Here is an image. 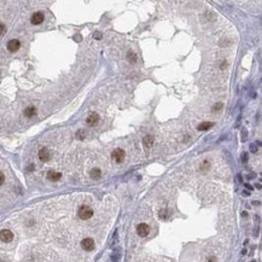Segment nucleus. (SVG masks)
Here are the masks:
<instances>
[{
	"label": "nucleus",
	"mask_w": 262,
	"mask_h": 262,
	"mask_svg": "<svg viewBox=\"0 0 262 262\" xmlns=\"http://www.w3.org/2000/svg\"><path fill=\"white\" fill-rule=\"evenodd\" d=\"M62 178V174L59 172H56V170H48L47 173V179L51 180V181H58Z\"/></svg>",
	"instance_id": "10"
},
{
	"label": "nucleus",
	"mask_w": 262,
	"mask_h": 262,
	"mask_svg": "<svg viewBox=\"0 0 262 262\" xmlns=\"http://www.w3.org/2000/svg\"><path fill=\"white\" fill-rule=\"evenodd\" d=\"M5 32H6V27H5L3 23H0V36H1Z\"/></svg>",
	"instance_id": "18"
},
{
	"label": "nucleus",
	"mask_w": 262,
	"mask_h": 262,
	"mask_svg": "<svg viewBox=\"0 0 262 262\" xmlns=\"http://www.w3.org/2000/svg\"><path fill=\"white\" fill-rule=\"evenodd\" d=\"M93 38H94L96 40H100V39H102V33L96 32V33H94V35H93Z\"/></svg>",
	"instance_id": "19"
},
{
	"label": "nucleus",
	"mask_w": 262,
	"mask_h": 262,
	"mask_svg": "<svg viewBox=\"0 0 262 262\" xmlns=\"http://www.w3.org/2000/svg\"><path fill=\"white\" fill-rule=\"evenodd\" d=\"M250 150H251V152H256V151H257V146H256L255 144H251L250 145Z\"/></svg>",
	"instance_id": "22"
},
{
	"label": "nucleus",
	"mask_w": 262,
	"mask_h": 262,
	"mask_svg": "<svg viewBox=\"0 0 262 262\" xmlns=\"http://www.w3.org/2000/svg\"><path fill=\"white\" fill-rule=\"evenodd\" d=\"M77 215H79L80 219H82V220H88V219L92 218L93 210H92V208H90L88 205H82V207H80L79 211H77Z\"/></svg>",
	"instance_id": "1"
},
{
	"label": "nucleus",
	"mask_w": 262,
	"mask_h": 262,
	"mask_svg": "<svg viewBox=\"0 0 262 262\" xmlns=\"http://www.w3.org/2000/svg\"><path fill=\"white\" fill-rule=\"evenodd\" d=\"M99 120H100L99 115H98L97 112H92V114L88 115V117H87L86 123H87V126H90V127H94V126H97L98 123H99Z\"/></svg>",
	"instance_id": "3"
},
{
	"label": "nucleus",
	"mask_w": 262,
	"mask_h": 262,
	"mask_svg": "<svg viewBox=\"0 0 262 262\" xmlns=\"http://www.w3.org/2000/svg\"><path fill=\"white\" fill-rule=\"evenodd\" d=\"M38 156H39V160L42 161V162H47V161H50V158H51V154H50V151H48L47 148L40 149Z\"/></svg>",
	"instance_id": "7"
},
{
	"label": "nucleus",
	"mask_w": 262,
	"mask_h": 262,
	"mask_svg": "<svg viewBox=\"0 0 262 262\" xmlns=\"http://www.w3.org/2000/svg\"><path fill=\"white\" fill-rule=\"evenodd\" d=\"M111 157L114 158V161H115L116 163H121L122 161L125 160L126 152H125V150H122V149H116V150L112 151Z\"/></svg>",
	"instance_id": "2"
},
{
	"label": "nucleus",
	"mask_w": 262,
	"mask_h": 262,
	"mask_svg": "<svg viewBox=\"0 0 262 262\" xmlns=\"http://www.w3.org/2000/svg\"><path fill=\"white\" fill-rule=\"evenodd\" d=\"M209 262H215V259L214 257H210V259H209Z\"/></svg>",
	"instance_id": "27"
},
{
	"label": "nucleus",
	"mask_w": 262,
	"mask_h": 262,
	"mask_svg": "<svg viewBox=\"0 0 262 262\" xmlns=\"http://www.w3.org/2000/svg\"><path fill=\"white\" fill-rule=\"evenodd\" d=\"M33 169H34V164H30V166L28 167V170H29V172H32Z\"/></svg>",
	"instance_id": "26"
},
{
	"label": "nucleus",
	"mask_w": 262,
	"mask_h": 262,
	"mask_svg": "<svg viewBox=\"0 0 262 262\" xmlns=\"http://www.w3.org/2000/svg\"><path fill=\"white\" fill-rule=\"evenodd\" d=\"M245 135L248 137V132L247 131H243V140H245Z\"/></svg>",
	"instance_id": "25"
},
{
	"label": "nucleus",
	"mask_w": 262,
	"mask_h": 262,
	"mask_svg": "<svg viewBox=\"0 0 262 262\" xmlns=\"http://www.w3.org/2000/svg\"><path fill=\"white\" fill-rule=\"evenodd\" d=\"M81 247H82L86 251H92L94 249V240L92 238H85V239L81 242Z\"/></svg>",
	"instance_id": "5"
},
{
	"label": "nucleus",
	"mask_w": 262,
	"mask_h": 262,
	"mask_svg": "<svg viewBox=\"0 0 262 262\" xmlns=\"http://www.w3.org/2000/svg\"><path fill=\"white\" fill-rule=\"evenodd\" d=\"M30 21H32L33 24H35V26L40 24V23L44 22V13L42 12H35V13L32 16V20Z\"/></svg>",
	"instance_id": "9"
},
{
	"label": "nucleus",
	"mask_w": 262,
	"mask_h": 262,
	"mask_svg": "<svg viewBox=\"0 0 262 262\" xmlns=\"http://www.w3.org/2000/svg\"><path fill=\"white\" fill-rule=\"evenodd\" d=\"M213 126H214L213 122H202V123H199L197 126V129L198 131H208L209 128H211Z\"/></svg>",
	"instance_id": "13"
},
{
	"label": "nucleus",
	"mask_w": 262,
	"mask_h": 262,
	"mask_svg": "<svg viewBox=\"0 0 262 262\" xmlns=\"http://www.w3.org/2000/svg\"><path fill=\"white\" fill-rule=\"evenodd\" d=\"M127 59L131 63H135L137 59H138V57H137V55L133 51H128L127 52Z\"/></svg>",
	"instance_id": "15"
},
{
	"label": "nucleus",
	"mask_w": 262,
	"mask_h": 262,
	"mask_svg": "<svg viewBox=\"0 0 262 262\" xmlns=\"http://www.w3.org/2000/svg\"><path fill=\"white\" fill-rule=\"evenodd\" d=\"M150 232V227L146 224H139L137 226V233L140 237H146Z\"/></svg>",
	"instance_id": "6"
},
{
	"label": "nucleus",
	"mask_w": 262,
	"mask_h": 262,
	"mask_svg": "<svg viewBox=\"0 0 262 262\" xmlns=\"http://www.w3.org/2000/svg\"><path fill=\"white\" fill-rule=\"evenodd\" d=\"M242 160H243V162H247V161H248V155H247L245 152L242 155Z\"/></svg>",
	"instance_id": "23"
},
{
	"label": "nucleus",
	"mask_w": 262,
	"mask_h": 262,
	"mask_svg": "<svg viewBox=\"0 0 262 262\" xmlns=\"http://www.w3.org/2000/svg\"><path fill=\"white\" fill-rule=\"evenodd\" d=\"M207 167H209V162L205 160V161H204V163L202 164V169H204V168H207Z\"/></svg>",
	"instance_id": "24"
},
{
	"label": "nucleus",
	"mask_w": 262,
	"mask_h": 262,
	"mask_svg": "<svg viewBox=\"0 0 262 262\" xmlns=\"http://www.w3.org/2000/svg\"><path fill=\"white\" fill-rule=\"evenodd\" d=\"M76 138L79 139V140H84V139L86 138V132H85L84 129L77 131V133H76Z\"/></svg>",
	"instance_id": "17"
},
{
	"label": "nucleus",
	"mask_w": 262,
	"mask_h": 262,
	"mask_svg": "<svg viewBox=\"0 0 262 262\" xmlns=\"http://www.w3.org/2000/svg\"><path fill=\"white\" fill-rule=\"evenodd\" d=\"M91 176H92V179L98 180L102 176V170L99 169V168H94V169L91 170Z\"/></svg>",
	"instance_id": "14"
},
{
	"label": "nucleus",
	"mask_w": 262,
	"mask_h": 262,
	"mask_svg": "<svg viewBox=\"0 0 262 262\" xmlns=\"http://www.w3.org/2000/svg\"><path fill=\"white\" fill-rule=\"evenodd\" d=\"M221 108H222V103H219V104H215L213 110H220Z\"/></svg>",
	"instance_id": "20"
},
{
	"label": "nucleus",
	"mask_w": 262,
	"mask_h": 262,
	"mask_svg": "<svg viewBox=\"0 0 262 262\" xmlns=\"http://www.w3.org/2000/svg\"><path fill=\"white\" fill-rule=\"evenodd\" d=\"M13 239V233L10 230H1L0 231V240L4 243H10Z\"/></svg>",
	"instance_id": "4"
},
{
	"label": "nucleus",
	"mask_w": 262,
	"mask_h": 262,
	"mask_svg": "<svg viewBox=\"0 0 262 262\" xmlns=\"http://www.w3.org/2000/svg\"><path fill=\"white\" fill-rule=\"evenodd\" d=\"M24 116L27 119H32V117H34V116L36 115V108L35 106H28L26 110H24Z\"/></svg>",
	"instance_id": "11"
},
{
	"label": "nucleus",
	"mask_w": 262,
	"mask_h": 262,
	"mask_svg": "<svg viewBox=\"0 0 262 262\" xmlns=\"http://www.w3.org/2000/svg\"><path fill=\"white\" fill-rule=\"evenodd\" d=\"M20 46H21V42L18 41V40L12 39V40H10L9 44H7V50L10 52H16V51H18Z\"/></svg>",
	"instance_id": "8"
},
{
	"label": "nucleus",
	"mask_w": 262,
	"mask_h": 262,
	"mask_svg": "<svg viewBox=\"0 0 262 262\" xmlns=\"http://www.w3.org/2000/svg\"><path fill=\"white\" fill-rule=\"evenodd\" d=\"M4 181H5V175H4L1 172H0V186L4 184Z\"/></svg>",
	"instance_id": "21"
},
{
	"label": "nucleus",
	"mask_w": 262,
	"mask_h": 262,
	"mask_svg": "<svg viewBox=\"0 0 262 262\" xmlns=\"http://www.w3.org/2000/svg\"><path fill=\"white\" fill-rule=\"evenodd\" d=\"M160 218L163 219V220H167L168 218H169V210L168 209H162V210L160 211Z\"/></svg>",
	"instance_id": "16"
},
{
	"label": "nucleus",
	"mask_w": 262,
	"mask_h": 262,
	"mask_svg": "<svg viewBox=\"0 0 262 262\" xmlns=\"http://www.w3.org/2000/svg\"><path fill=\"white\" fill-rule=\"evenodd\" d=\"M154 140H155V139H154V137H152V135H150V134H149V135H145V137H144V139H143L144 146L146 148V149H150V148L154 145Z\"/></svg>",
	"instance_id": "12"
}]
</instances>
